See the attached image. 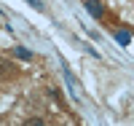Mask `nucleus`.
Instances as JSON below:
<instances>
[{"label":"nucleus","instance_id":"nucleus-2","mask_svg":"<svg viewBox=\"0 0 134 126\" xmlns=\"http://www.w3.org/2000/svg\"><path fill=\"white\" fill-rule=\"evenodd\" d=\"M115 40H118L121 46H129V43H131V35H129L126 30H118V32H115Z\"/></svg>","mask_w":134,"mask_h":126},{"label":"nucleus","instance_id":"nucleus-4","mask_svg":"<svg viewBox=\"0 0 134 126\" xmlns=\"http://www.w3.org/2000/svg\"><path fill=\"white\" fill-rule=\"evenodd\" d=\"M27 3H30L32 8H38V11H43V0H27Z\"/></svg>","mask_w":134,"mask_h":126},{"label":"nucleus","instance_id":"nucleus-1","mask_svg":"<svg viewBox=\"0 0 134 126\" xmlns=\"http://www.w3.org/2000/svg\"><path fill=\"white\" fill-rule=\"evenodd\" d=\"M83 6H86V11H88L94 19H102V16H105V8H102V3H99V0H86Z\"/></svg>","mask_w":134,"mask_h":126},{"label":"nucleus","instance_id":"nucleus-3","mask_svg":"<svg viewBox=\"0 0 134 126\" xmlns=\"http://www.w3.org/2000/svg\"><path fill=\"white\" fill-rule=\"evenodd\" d=\"M14 54L19 56V59H32V51H30V48H21V46H16Z\"/></svg>","mask_w":134,"mask_h":126}]
</instances>
